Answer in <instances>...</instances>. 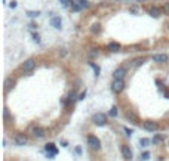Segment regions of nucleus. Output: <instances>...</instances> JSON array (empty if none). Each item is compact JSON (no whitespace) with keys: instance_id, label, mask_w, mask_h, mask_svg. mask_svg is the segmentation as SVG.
<instances>
[{"instance_id":"1","label":"nucleus","mask_w":169,"mask_h":161,"mask_svg":"<svg viewBox=\"0 0 169 161\" xmlns=\"http://www.w3.org/2000/svg\"><path fill=\"white\" fill-rule=\"evenodd\" d=\"M34 68H36V61L31 59V58L27 59V61H24L22 65H21V70H22L24 72H31Z\"/></svg>"},{"instance_id":"2","label":"nucleus","mask_w":169,"mask_h":161,"mask_svg":"<svg viewBox=\"0 0 169 161\" xmlns=\"http://www.w3.org/2000/svg\"><path fill=\"white\" fill-rule=\"evenodd\" d=\"M92 121L97 126H104V124H107V115L102 114V113H97V114H94Z\"/></svg>"},{"instance_id":"3","label":"nucleus","mask_w":169,"mask_h":161,"mask_svg":"<svg viewBox=\"0 0 169 161\" xmlns=\"http://www.w3.org/2000/svg\"><path fill=\"white\" fill-rule=\"evenodd\" d=\"M88 145L92 148V149H95V151L101 148V142H99V139L97 138V136H94V134L88 136Z\"/></svg>"},{"instance_id":"4","label":"nucleus","mask_w":169,"mask_h":161,"mask_svg":"<svg viewBox=\"0 0 169 161\" xmlns=\"http://www.w3.org/2000/svg\"><path fill=\"white\" fill-rule=\"evenodd\" d=\"M123 89H125V81H123V80H114V81H113L111 90H113L114 93H120Z\"/></svg>"},{"instance_id":"5","label":"nucleus","mask_w":169,"mask_h":161,"mask_svg":"<svg viewBox=\"0 0 169 161\" xmlns=\"http://www.w3.org/2000/svg\"><path fill=\"white\" fill-rule=\"evenodd\" d=\"M142 127H144L147 132H156L159 129V126H157V123H154V121H150V120H147V121H144L142 123Z\"/></svg>"},{"instance_id":"6","label":"nucleus","mask_w":169,"mask_h":161,"mask_svg":"<svg viewBox=\"0 0 169 161\" xmlns=\"http://www.w3.org/2000/svg\"><path fill=\"white\" fill-rule=\"evenodd\" d=\"M125 74H126V70H125L123 67H119V68H116V70H114L113 77H114V80H123Z\"/></svg>"},{"instance_id":"7","label":"nucleus","mask_w":169,"mask_h":161,"mask_svg":"<svg viewBox=\"0 0 169 161\" xmlns=\"http://www.w3.org/2000/svg\"><path fill=\"white\" fill-rule=\"evenodd\" d=\"M50 25L54 27L55 30H61L62 28V21L59 16H52L50 18Z\"/></svg>"},{"instance_id":"8","label":"nucleus","mask_w":169,"mask_h":161,"mask_svg":"<svg viewBox=\"0 0 169 161\" xmlns=\"http://www.w3.org/2000/svg\"><path fill=\"white\" fill-rule=\"evenodd\" d=\"M31 134L34 136V138H43V136H45V129L36 126V127L31 129Z\"/></svg>"},{"instance_id":"9","label":"nucleus","mask_w":169,"mask_h":161,"mask_svg":"<svg viewBox=\"0 0 169 161\" xmlns=\"http://www.w3.org/2000/svg\"><path fill=\"white\" fill-rule=\"evenodd\" d=\"M28 142V138L25 134H17V138H15V143L19 145V146H24V145H27Z\"/></svg>"},{"instance_id":"10","label":"nucleus","mask_w":169,"mask_h":161,"mask_svg":"<svg viewBox=\"0 0 169 161\" xmlns=\"http://www.w3.org/2000/svg\"><path fill=\"white\" fill-rule=\"evenodd\" d=\"M168 61V55L165 53H157V55H154L153 56V62H157V64H163Z\"/></svg>"},{"instance_id":"11","label":"nucleus","mask_w":169,"mask_h":161,"mask_svg":"<svg viewBox=\"0 0 169 161\" xmlns=\"http://www.w3.org/2000/svg\"><path fill=\"white\" fill-rule=\"evenodd\" d=\"M122 155L125 157V160H132V151H131V148H129L128 145L122 146Z\"/></svg>"},{"instance_id":"12","label":"nucleus","mask_w":169,"mask_h":161,"mask_svg":"<svg viewBox=\"0 0 169 161\" xmlns=\"http://www.w3.org/2000/svg\"><path fill=\"white\" fill-rule=\"evenodd\" d=\"M46 152H49L48 154L49 158H54V155H57V148H55V145L54 143H48L46 145Z\"/></svg>"},{"instance_id":"13","label":"nucleus","mask_w":169,"mask_h":161,"mask_svg":"<svg viewBox=\"0 0 169 161\" xmlns=\"http://www.w3.org/2000/svg\"><path fill=\"white\" fill-rule=\"evenodd\" d=\"M120 49H122V46H120L119 43H116V42H111V43L108 44V50H110V52H113V53L120 52Z\"/></svg>"},{"instance_id":"14","label":"nucleus","mask_w":169,"mask_h":161,"mask_svg":"<svg viewBox=\"0 0 169 161\" xmlns=\"http://www.w3.org/2000/svg\"><path fill=\"white\" fill-rule=\"evenodd\" d=\"M148 14H150V16H153V18H159V16H160V9H159V8H150Z\"/></svg>"},{"instance_id":"15","label":"nucleus","mask_w":169,"mask_h":161,"mask_svg":"<svg viewBox=\"0 0 169 161\" xmlns=\"http://www.w3.org/2000/svg\"><path fill=\"white\" fill-rule=\"evenodd\" d=\"M14 86H15V80H12V78H6V81H5V89H6V90L14 89Z\"/></svg>"},{"instance_id":"16","label":"nucleus","mask_w":169,"mask_h":161,"mask_svg":"<svg viewBox=\"0 0 169 161\" xmlns=\"http://www.w3.org/2000/svg\"><path fill=\"white\" fill-rule=\"evenodd\" d=\"M59 2L66 6V8H71L73 9V6L76 5V2H73V0H59Z\"/></svg>"},{"instance_id":"17","label":"nucleus","mask_w":169,"mask_h":161,"mask_svg":"<svg viewBox=\"0 0 169 161\" xmlns=\"http://www.w3.org/2000/svg\"><path fill=\"white\" fill-rule=\"evenodd\" d=\"M27 15H28L30 18H36V16L40 15V12H39V10H36V12H34V10H28V12H27Z\"/></svg>"},{"instance_id":"18","label":"nucleus","mask_w":169,"mask_h":161,"mask_svg":"<svg viewBox=\"0 0 169 161\" xmlns=\"http://www.w3.org/2000/svg\"><path fill=\"white\" fill-rule=\"evenodd\" d=\"M126 118L128 120H132L134 123H137V115L134 113H126Z\"/></svg>"},{"instance_id":"19","label":"nucleus","mask_w":169,"mask_h":161,"mask_svg":"<svg viewBox=\"0 0 169 161\" xmlns=\"http://www.w3.org/2000/svg\"><path fill=\"white\" fill-rule=\"evenodd\" d=\"M99 24H94V25L92 27H90V31H92V33H95V34H98L99 33Z\"/></svg>"},{"instance_id":"20","label":"nucleus","mask_w":169,"mask_h":161,"mask_svg":"<svg viewBox=\"0 0 169 161\" xmlns=\"http://www.w3.org/2000/svg\"><path fill=\"white\" fill-rule=\"evenodd\" d=\"M139 143H141V146H148V143H150V139H147V138H142V139L139 141Z\"/></svg>"},{"instance_id":"21","label":"nucleus","mask_w":169,"mask_h":161,"mask_svg":"<svg viewBox=\"0 0 169 161\" xmlns=\"http://www.w3.org/2000/svg\"><path fill=\"white\" fill-rule=\"evenodd\" d=\"M110 115H111V117H117V106H113V108H111Z\"/></svg>"},{"instance_id":"22","label":"nucleus","mask_w":169,"mask_h":161,"mask_svg":"<svg viewBox=\"0 0 169 161\" xmlns=\"http://www.w3.org/2000/svg\"><path fill=\"white\" fill-rule=\"evenodd\" d=\"M160 142H162V136H154L153 143H154V145H157V143H160Z\"/></svg>"},{"instance_id":"23","label":"nucleus","mask_w":169,"mask_h":161,"mask_svg":"<svg viewBox=\"0 0 169 161\" xmlns=\"http://www.w3.org/2000/svg\"><path fill=\"white\" fill-rule=\"evenodd\" d=\"M68 101H70V102H74V101H76V93H74V92H70V95H68Z\"/></svg>"},{"instance_id":"24","label":"nucleus","mask_w":169,"mask_h":161,"mask_svg":"<svg viewBox=\"0 0 169 161\" xmlns=\"http://www.w3.org/2000/svg\"><path fill=\"white\" fill-rule=\"evenodd\" d=\"M148 158H150V152H144L141 155V161H147Z\"/></svg>"},{"instance_id":"25","label":"nucleus","mask_w":169,"mask_h":161,"mask_svg":"<svg viewBox=\"0 0 169 161\" xmlns=\"http://www.w3.org/2000/svg\"><path fill=\"white\" fill-rule=\"evenodd\" d=\"M90 67H92V68L95 70V72H97V76H98V74H99V67H98V65H95L94 62H90Z\"/></svg>"},{"instance_id":"26","label":"nucleus","mask_w":169,"mask_h":161,"mask_svg":"<svg viewBox=\"0 0 169 161\" xmlns=\"http://www.w3.org/2000/svg\"><path fill=\"white\" fill-rule=\"evenodd\" d=\"M33 39H34V42H36V43H40V35H39V34H36V33H34V34H33Z\"/></svg>"},{"instance_id":"27","label":"nucleus","mask_w":169,"mask_h":161,"mask_svg":"<svg viewBox=\"0 0 169 161\" xmlns=\"http://www.w3.org/2000/svg\"><path fill=\"white\" fill-rule=\"evenodd\" d=\"M163 10H165V14H166V15H169V2H168V3H165Z\"/></svg>"},{"instance_id":"28","label":"nucleus","mask_w":169,"mask_h":161,"mask_svg":"<svg viewBox=\"0 0 169 161\" xmlns=\"http://www.w3.org/2000/svg\"><path fill=\"white\" fill-rule=\"evenodd\" d=\"M125 132H126L128 134H132V130H131V129H128V127H125Z\"/></svg>"},{"instance_id":"29","label":"nucleus","mask_w":169,"mask_h":161,"mask_svg":"<svg viewBox=\"0 0 169 161\" xmlns=\"http://www.w3.org/2000/svg\"><path fill=\"white\" fill-rule=\"evenodd\" d=\"M9 6H10V8H17V2H10Z\"/></svg>"},{"instance_id":"30","label":"nucleus","mask_w":169,"mask_h":161,"mask_svg":"<svg viewBox=\"0 0 169 161\" xmlns=\"http://www.w3.org/2000/svg\"><path fill=\"white\" fill-rule=\"evenodd\" d=\"M85 95H86V93H85V92H83V93H82V95H80V96H79V98H77V99H80V101H82V99H85Z\"/></svg>"},{"instance_id":"31","label":"nucleus","mask_w":169,"mask_h":161,"mask_svg":"<svg viewBox=\"0 0 169 161\" xmlns=\"http://www.w3.org/2000/svg\"><path fill=\"white\" fill-rule=\"evenodd\" d=\"M138 2H139V0H138Z\"/></svg>"}]
</instances>
